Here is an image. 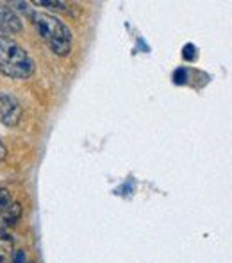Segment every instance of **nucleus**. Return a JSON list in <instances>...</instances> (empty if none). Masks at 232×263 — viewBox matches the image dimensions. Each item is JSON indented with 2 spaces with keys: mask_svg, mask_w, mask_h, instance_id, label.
<instances>
[{
  "mask_svg": "<svg viewBox=\"0 0 232 263\" xmlns=\"http://www.w3.org/2000/svg\"><path fill=\"white\" fill-rule=\"evenodd\" d=\"M9 204H13V195L7 188H2L0 186V211L6 210Z\"/></svg>",
  "mask_w": 232,
  "mask_h": 263,
  "instance_id": "0eeeda50",
  "label": "nucleus"
},
{
  "mask_svg": "<svg viewBox=\"0 0 232 263\" xmlns=\"http://www.w3.org/2000/svg\"><path fill=\"white\" fill-rule=\"evenodd\" d=\"M31 20L38 34L41 36V40L49 45V49L54 54L62 58V55H68L72 52L73 36L65 22L49 13H32Z\"/></svg>",
  "mask_w": 232,
  "mask_h": 263,
  "instance_id": "f257e3e1",
  "label": "nucleus"
},
{
  "mask_svg": "<svg viewBox=\"0 0 232 263\" xmlns=\"http://www.w3.org/2000/svg\"><path fill=\"white\" fill-rule=\"evenodd\" d=\"M34 6H45V7H54V9H65L66 4L65 2H49V0H34Z\"/></svg>",
  "mask_w": 232,
  "mask_h": 263,
  "instance_id": "6e6552de",
  "label": "nucleus"
},
{
  "mask_svg": "<svg viewBox=\"0 0 232 263\" xmlns=\"http://www.w3.org/2000/svg\"><path fill=\"white\" fill-rule=\"evenodd\" d=\"M13 263H25V254L22 253V251H18L16 254H14V260Z\"/></svg>",
  "mask_w": 232,
  "mask_h": 263,
  "instance_id": "1a4fd4ad",
  "label": "nucleus"
},
{
  "mask_svg": "<svg viewBox=\"0 0 232 263\" xmlns=\"http://www.w3.org/2000/svg\"><path fill=\"white\" fill-rule=\"evenodd\" d=\"M14 240L6 229H0V263H13Z\"/></svg>",
  "mask_w": 232,
  "mask_h": 263,
  "instance_id": "423d86ee",
  "label": "nucleus"
},
{
  "mask_svg": "<svg viewBox=\"0 0 232 263\" xmlns=\"http://www.w3.org/2000/svg\"><path fill=\"white\" fill-rule=\"evenodd\" d=\"M20 218H22V204L13 201V204H9L6 210L0 211V229L16 226Z\"/></svg>",
  "mask_w": 232,
  "mask_h": 263,
  "instance_id": "39448f33",
  "label": "nucleus"
},
{
  "mask_svg": "<svg viewBox=\"0 0 232 263\" xmlns=\"http://www.w3.org/2000/svg\"><path fill=\"white\" fill-rule=\"evenodd\" d=\"M4 158H6V147H4V143L0 142V163L4 161Z\"/></svg>",
  "mask_w": 232,
  "mask_h": 263,
  "instance_id": "9b49d317",
  "label": "nucleus"
},
{
  "mask_svg": "<svg viewBox=\"0 0 232 263\" xmlns=\"http://www.w3.org/2000/svg\"><path fill=\"white\" fill-rule=\"evenodd\" d=\"M34 61L13 38L0 36V73L11 79H29L34 73Z\"/></svg>",
  "mask_w": 232,
  "mask_h": 263,
  "instance_id": "f03ea898",
  "label": "nucleus"
},
{
  "mask_svg": "<svg viewBox=\"0 0 232 263\" xmlns=\"http://www.w3.org/2000/svg\"><path fill=\"white\" fill-rule=\"evenodd\" d=\"M184 58L186 59H193V45H187L184 50Z\"/></svg>",
  "mask_w": 232,
  "mask_h": 263,
  "instance_id": "9d476101",
  "label": "nucleus"
},
{
  "mask_svg": "<svg viewBox=\"0 0 232 263\" xmlns=\"http://www.w3.org/2000/svg\"><path fill=\"white\" fill-rule=\"evenodd\" d=\"M22 115H24V109L20 102L13 95L0 91V124L14 127L22 120Z\"/></svg>",
  "mask_w": 232,
  "mask_h": 263,
  "instance_id": "7ed1b4c3",
  "label": "nucleus"
},
{
  "mask_svg": "<svg viewBox=\"0 0 232 263\" xmlns=\"http://www.w3.org/2000/svg\"><path fill=\"white\" fill-rule=\"evenodd\" d=\"M22 31V20L11 7L0 4V36H13Z\"/></svg>",
  "mask_w": 232,
  "mask_h": 263,
  "instance_id": "20e7f679",
  "label": "nucleus"
}]
</instances>
